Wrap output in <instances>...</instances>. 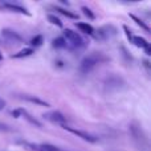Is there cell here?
<instances>
[{"instance_id":"cell-1","label":"cell","mask_w":151,"mask_h":151,"mask_svg":"<svg viewBox=\"0 0 151 151\" xmlns=\"http://www.w3.org/2000/svg\"><path fill=\"white\" fill-rule=\"evenodd\" d=\"M106 60H107V57H105L102 53L93 52L89 56L82 58V61H81V64H80V72L83 74H88V73H90L98 64H101L102 61H106Z\"/></svg>"},{"instance_id":"cell-2","label":"cell","mask_w":151,"mask_h":151,"mask_svg":"<svg viewBox=\"0 0 151 151\" xmlns=\"http://www.w3.org/2000/svg\"><path fill=\"white\" fill-rule=\"evenodd\" d=\"M63 37L66 41V47L72 48V49H77V48H82L85 45V40L78 35L77 32L72 31V29H64L63 31Z\"/></svg>"},{"instance_id":"cell-3","label":"cell","mask_w":151,"mask_h":151,"mask_svg":"<svg viewBox=\"0 0 151 151\" xmlns=\"http://www.w3.org/2000/svg\"><path fill=\"white\" fill-rule=\"evenodd\" d=\"M61 127H63L64 130H66V131H69V133H72V134H74V135H77L78 138L83 139V141H86V142H90V143H96V142L98 141V138H97V137L91 135V134L86 133V131H83V130H77V129H74V127H70V126H68L66 123H65V125H61Z\"/></svg>"},{"instance_id":"cell-4","label":"cell","mask_w":151,"mask_h":151,"mask_svg":"<svg viewBox=\"0 0 151 151\" xmlns=\"http://www.w3.org/2000/svg\"><path fill=\"white\" fill-rule=\"evenodd\" d=\"M117 32L118 31L114 25H104L99 29H97V33H94L93 36L97 40H107V39H111L113 36H115Z\"/></svg>"},{"instance_id":"cell-5","label":"cell","mask_w":151,"mask_h":151,"mask_svg":"<svg viewBox=\"0 0 151 151\" xmlns=\"http://www.w3.org/2000/svg\"><path fill=\"white\" fill-rule=\"evenodd\" d=\"M20 143L32 151H61L57 146L50 143H29V142H20Z\"/></svg>"},{"instance_id":"cell-6","label":"cell","mask_w":151,"mask_h":151,"mask_svg":"<svg viewBox=\"0 0 151 151\" xmlns=\"http://www.w3.org/2000/svg\"><path fill=\"white\" fill-rule=\"evenodd\" d=\"M42 117L45 118L47 121H49V122L52 123H60V125H65L66 122V117L63 114V113L60 111H49V113H45Z\"/></svg>"},{"instance_id":"cell-7","label":"cell","mask_w":151,"mask_h":151,"mask_svg":"<svg viewBox=\"0 0 151 151\" xmlns=\"http://www.w3.org/2000/svg\"><path fill=\"white\" fill-rule=\"evenodd\" d=\"M1 36L4 37L7 41L12 42V44H13V42H15V44H21V42H23V37H21L17 32L12 31V29H9V28L3 29V31H1Z\"/></svg>"},{"instance_id":"cell-8","label":"cell","mask_w":151,"mask_h":151,"mask_svg":"<svg viewBox=\"0 0 151 151\" xmlns=\"http://www.w3.org/2000/svg\"><path fill=\"white\" fill-rule=\"evenodd\" d=\"M0 8H3V9H8V11L15 12V13H20V15L31 16V12H29L25 7H21V5H19V4H13V3H3V4L0 5Z\"/></svg>"},{"instance_id":"cell-9","label":"cell","mask_w":151,"mask_h":151,"mask_svg":"<svg viewBox=\"0 0 151 151\" xmlns=\"http://www.w3.org/2000/svg\"><path fill=\"white\" fill-rule=\"evenodd\" d=\"M21 98L25 99V101H28V102H31V104L39 105V106H44V107H49V106H50V105L48 104L47 101H44V99L39 98V97H35V96H23Z\"/></svg>"},{"instance_id":"cell-10","label":"cell","mask_w":151,"mask_h":151,"mask_svg":"<svg viewBox=\"0 0 151 151\" xmlns=\"http://www.w3.org/2000/svg\"><path fill=\"white\" fill-rule=\"evenodd\" d=\"M130 42L135 45L137 48H141V49H145V48H146L147 45L150 44V42L147 41L145 37H142V36H134V35H133V37H131Z\"/></svg>"},{"instance_id":"cell-11","label":"cell","mask_w":151,"mask_h":151,"mask_svg":"<svg viewBox=\"0 0 151 151\" xmlns=\"http://www.w3.org/2000/svg\"><path fill=\"white\" fill-rule=\"evenodd\" d=\"M20 113H21V117H24L27 121H28L31 125H33V126H36V127H42V123L40 122V121H37L35 117H32L31 114H29L27 110H24V109H21L20 107Z\"/></svg>"},{"instance_id":"cell-12","label":"cell","mask_w":151,"mask_h":151,"mask_svg":"<svg viewBox=\"0 0 151 151\" xmlns=\"http://www.w3.org/2000/svg\"><path fill=\"white\" fill-rule=\"evenodd\" d=\"M76 27H77L82 33H86V35H89V36H93L94 32H96V29L88 23H76Z\"/></svg>"},{"instance_id":"cell-13","label":"cell","mask_w":151,"mask_h":151,"mask_svg":"<svg viewBox=\"0 0 151 151\" xmlns=\"http://www.w3.org/2000/svg\"><path fill=\"white\" fill-rule=\"evenodd\" d=\"M35 53V49H32V48H24V49L19 50L17 53H13L12 56H11V58H24V57H29V56H32Z\"/></svg>"},{"instance_id":"cell-14","label":"cell","mask_w":151,"mask_h":151,"mask_svg":"<svg viewBox=\"0 0 151 151\" xmlns=\"http://www.w3.org/2000/svg\"><path fill=\"white\" fill-rule=\"evenodd\" d=\"M129 16H130V19H133V20L135 21V24H137V25H139L142 29H145V31H146V32H150V27L147 25V24L145 23V21L142 20V19H139L138 16H135V15H134V13H129Z\"/></svg>"},{"instance_id":"cell-15","label":"cell","mask_w":151,"mask_h":151,"mask_svg":"<svg viewBox=\"0 0 151 151\" xmlns=\"http://www.w3.org/2000/svg\"><path fill=\"white\" fill-rule=\"evenodd\" d=\"M42 42H44V37H42V35H36L35 37H32V40L29 41V45L31 47L29 48H37V47H41Z\"/></svg>"},{"instance_id":"cell-16","label":"cell","mask_w":151,"mask_h":151,"mask_svg":"<svg viewBox=\"0 0 151 151\" xmlns=\"http://www.w3.org/2000/svg\"><path fill=\"white\" fill-rule=\"evenodd\" d=\"M52 47L56 48V49H63V48H66V41L63 36L56 37L55 40L52 41Z\"/></svg>"},{"instance_id":"cell-17","label":"cell","mask_w":151,"mask_h":151,"mask_svg":"<svg viewBox=\"0 0 151 151\" xmlns=\"http://www.w3.org/2000/svg\"><path fill=\"white\" fill-rule=\"evenodd\" d=\"M55 9L57 11L58 13H61V15L66 16V17H69V19H73V20H76V19H78V15H76V13L70 12V11L65 9V8H61V7H55Z\"/></svg>"},{"instance_id":"cell-18","label":"cell","mask_w":151,"mask_h":151,"mask_svg":"<svg viewBox=\"0 0 151 151\" xmlns=\"http://www.w3.org/2000/svg\"><path fill=\"white\" fill-rule=\"evenodd\" d=\"M48 21H49L50 24H53V25L58 27V28H63V21L56 15H48Z\"/></svg>"},{"instance_id":"cell-19","label":"cell","mask_w":151,"mask_h":151,"mask_svg":"<svg viewBox=\"0 0 151 151\" xmlns=\"http://www.w3.org/2000/svg\"><path fill=\"white\" fill-rule=\"evenodd\" d=\"M81 11H82L83 15H85L88 19H90V20H94V19H96V15H94L93 11H91L89 7H82L81 8Z\"/></svg>"},{"instance_id":"cell-20","label":"cell","mask_w":151,"mask_h":151,"mask_svg":"<svg viewBox=\"0 0 151 151\" xmlns=\"http://www.w3.org/2000/svg\"><path fill=\"white\" fill-rule=\"evenodd\" d=\"M123 31H125V33H126V36H127L129 41H130V40H131V37H133V33H131L130 28H129L127 25H123Z\"/></svg>"},{"instance_id":"cell-21","label":"cell","mask_w":151,"mask_h":151,"mask_svg":"<svg viewBox=\"0 0 151 151\" xmlns=\"http://www.w3.org/2000/svg\"><path fill=\"white\" fill-rule=\"evenodd\" d=\"M11 115L13 118H20L21 117V113H20V109H16V110H12L11 111Z\"/></svg>"},{"instance_id":"cell-22","label":"cell","mask_w":151,"mask_h":151,"mask_svg":"<svg viewBox=\"0 0 151 151\" xmlns=\"http://www.w3.org/2000/svg\"><path fill=\"white\" fill-rule=\"evenodd\" d=\"M5 105H7V102H5V99H3L1 97H0V111H1V110L5 107Z\"/></svg>"},{"instance_id":"cell-23","label":"cell","mask_w":151,"mask_h":151,"mask_svg":"<svg viewBox=\"0 0 151 151\" xmlns=\"http://www.w3.org/2000/svg\"><path fill=\"white\" fill-rule=\"evenodd\" d=\"M145 52H146V55H147V56H150V55H151V49H150V44H149V45H147V47H146V48H145Z\"/></svg>"},{"instance_id":"cell-24","label":"cell","mask_w":151,"mask_h":151,"mask_svg":"<svg viewBox=\"0 0 151 151\" xmlns=\"http://www.w3.org/2000/svg\"><path fill=\"white\" fill-rule=\"evenodd\" d=\"M56 64H57V66H58V68H63V66H64V63H63V61H61V60H58Z\"/></svg>"},{"instance_id":"cell-25","label":"cell","mask_w":151,"mask_h":151,"mask_svg":"<svg viewBox=\"0 0 151 151\" xmlns=\"http://www.w3.org/2000/svg\"><path fill=\"white\" fill-rule=\"evenodd\" d=\"M3 60V53H1V50H0V61Z\"/></svg>"}]
</instances>
